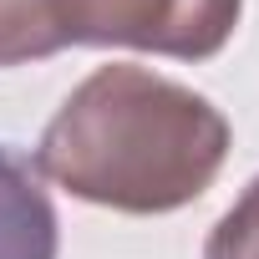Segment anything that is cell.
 <instances>
[{"label":"cell","instance_id":"1","mask_svg":"<svg viewBox=\"0 0 259 259\" xmlns=\"http://www.w3.org/2000/svg\"><path fill=\"white\" fill-rule=\"evenodd\" d=\"M229 158V122L193 87L148 66H97L46 122L36 173L117 213H173Z\"/></svg>","mask_w":259,"mask_h":259},{"label":"cell","instance_id":"2","mask_svg":"<svg viewBox=\"0 0 259 259\" xmlns=\"http://www.w3.org/2000/svg\"><path fill=\"white\" fill-rule=\"evenodd\" d=\"M244 0H0V66L66 46H133L208 61L239 26Z\"/></svg>","mask_w":259,"mask_h":259},{"label":"cell","instance_id":"3","mask_svg":"<svg viewBox=\"0 0 259 259\" xmlns=\"http://www.w3.org/2000/svg\"><path fill=\"white\" fill-rule=\"evenodd\" d=\"M0 259H56V208L36 163L0 143Z\"/></svg>","mask_w":259,"mask_h":259},{"label":"cell","instance_id":"4","mask_svg":"<svg viewBox=\"0 0 259 259\" xmlns=\"http://www.w3.org/2000/svg\"><path fill=\"white\" fill-rule=\"evenodd\" d=\"M203 259H259V178L213 224V234L203 244Z\"/></svg>","mask_w":259,"mask_h":259}]
</instances>
